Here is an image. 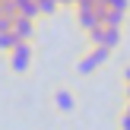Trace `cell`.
Segmentation results:
<instances>
[{"instance_id":"obj_6","label":"cell","mask_w":130,"mask_h":130,"mask_svg":"<svg viewBox=\"0 0 130 130\" xmlns=\"http://www.w3.org/2000/svg\"><path fill=\"white\" fill-rule=\"evenodd\" d=\"M19 6V19H29V22H35L41 13H38V0H16Z\"/></svg>"},{"instance_id":"obj_4","label":"cell","mask_w":130,"mask_h":130,"mask_svg":"<svg viewBox=\"0 0 130 130\" xmlns=\"http://www.w3.org/2000/svg\"><path fill=\"white\" fill-rule=\"evenodd\" d=\"M13 35H16L19 44H32V38H35V22H29V19H16V22H13Z\"/></svg>"},{"instance_id":"obj_11","label":"cell","mask_w":130,"mask_h":130,"mask_svg":"<svg viewBox=\"0 0 130 130\" xmlns=\"http://www.w3.org/2000/svg\"><path fill=\"white\" fill-rule=\"evenodd\" d=\"M118 130H130V114L121 111V118H118Z\"/></svg>"},{"instance_id":"obj_2","label":"cell","mask_w":130,"mask_h":130,"mask_svg":"<svg viewBox=\"0 0 130 130\" xmlns=\"http://www.w3.org/2000/svg\"><path fill=\"white\" fill-rule=\"evenodd\" d=\"M32 60H35V48H32V44H16V48L6 54V63H10L13 73H29Z\"/></svg>"},{"instance_id":"obj_12","label":"cell","mask_w":130,"mask_h":130,"mask_svg":"<svg viewBox=\"0 0 130 130\" xmlns=\"http://www.w3.org/2000/svg\"><path fill=\"white\" fill-rule=\"evenodd\" d=\"M121 76H124V86H130V63H124V70H121Z\"/></svg>"},{"instance_id":"obj_5","label":"cell","mask_w":130,"mask_h":130,"mask_svg":"<svg viewBox=\"0 0 130 130\" xmlns=\"http://www.w3.org/2000/svg\"><path fill=\"white\" fill-rule=\"evenodd\" d=\"M121 38H124V32H121V29H108V25H105V29H102V38H99V48L114 51V48L121 44Z\"/></svg>"},{"instance_id":"obj_8","label":"cell","mask_w":130,"mask_h":130,"mask_svg":"<svg viewBox=\"0 0 130 130\" xmlns=\"http://www.w3.org/2000/svg\"><path fill=\"white\" fill-rule=\"evenodd\" d=\"M16 35H13V32H0V54H10L13 48H16Z\"/></svg>"},{"instance_id":"obj_3","label":"cell","mask_w":130,"mask_h":130,"mask_svg":"<svg viewBox=\"0 0 130 130\" xmlns=\"http://www.w3.org/2000/svg\"><path fill=\"white\" fill-rule=\"evenodd\" d=\"M54 108H57L60 114H73V111H76V92L67 89V86H57V89H54Z\"/></svg>"},{"instance_id":"obj_10","label":"cell","mask_w":130,"mask_h":130,"mask_svg":"<svg viewBox=\"0 0 130 130\" xmlns=\"http://www.w3.org/2000/svg\"><path fill=\"white\" fill-rule=\"evenodd\" d=\"M57 10H60L57 0H38V13H41V16H54Z\"/></svg>"},{"instance_id":"obj_7","label":"cell","mask_w":130,"mask_h":130,"mask_svg":"<svg viewBox=\"0 0 130 130\" xmlns=\"http://www.w3.org/2000/svg\"><path fill=\"white\" fill-rule=\"evenodd\" d=\"M73 70H76V73H79V76H92V73H95V70H99V67H95V60H92V57H89V54H83L79 60L73 63Z\"/></svg>"},{"instance_id":"obj_13","label":"cell","mask_w":130,"mask_h":130,"mask_svg":"<svg viewBox=\"0 0 130 130\" xmlns=\"http://www.w3.org/2000/svg\"><path fill=\"white\" fill-rule=\"evenodd\" d=\"M124 114H130V102H124Z\"/></svg>"},{"instance_id":"obj_1","label":"cell","mask_w":130,"mask_h":130,"mask_svg":"<svg viewBox=\"0 0 130 130\" xmlns=\"http://www.w3.org/2000/svg\"><path fill=\"white\" fill-rule=\"evenodd\" d=\"M73 16H76V25L86 32L99 29L102 19H99V0H79V3L73 6Z\"/></svg>"},{"instance_id":"obj_9","label":"cell","mask_w":130,"mask_h":130,"mask_svg":"<svg viewBox=\"0 0 130 130\" xmlns=\"http://www.w3.org/2000/svg\"><path fill=\"white\" fill-rule=\"evenodd\" d=\"M89 57L95 60V67H105V63L111 60V51H105V48H89Z\"/></svg>"}]
</instances>
